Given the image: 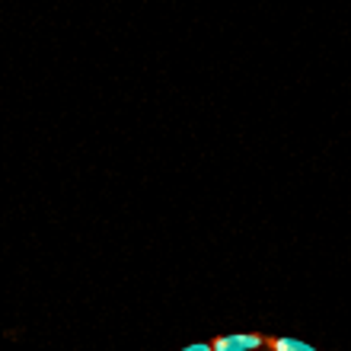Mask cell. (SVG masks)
Segmentation results:
<instances>
[{
  "instance_id": "2",
  "label": "cell",
  "mask_w": 351,
  "mask_h": 351,
  "mask_svg": "<svg viewBox=\"0 0 351 351\" xmlns=\"http://www.w3.org/2000/svg\"><path fill=\"white\" fill-rule=\"evenodd\" d=\"M271 351H316L310 342H304V339H291V335H278V339H271Z\"/></svg>"
},
{
  "instance_id": "3",
  "label": "cell",
  "mask_w": 351,
  "mask_h": 351,
  "mask_svg": "<svg viewBox=\"0 0 351 351\" xmlns=\"http://www.w3.org/2000/svg\"><path fill=\"white\" fill-rule=\"evenodd\" d=\"M179 351H214V348H211V342H192V345H185V348H179Z\"/></svg>"
},
{
  "instance_id": "1",
  "label": "cell",
  "mask_w": 351,
  "mask_h": 351,
  "mask_svg": "<svg viewBox=\"0 0 351 351\" xmlns=\"http://www.w3.org/2000/svg\"><path fill=\"white\" fill-rule=\"evenodd\" d=\"M214 351H271V342L259 332H227L211 342Z\"/></svg>"
}]
</instances>
